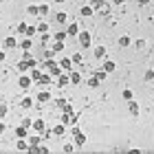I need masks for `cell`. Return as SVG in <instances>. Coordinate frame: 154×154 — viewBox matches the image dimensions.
Instances as JSON below:
<instances>
[{
  "instance_id": "3957f363",
  "label": "cell",
  "mask_w": 154,
  "mask_h": 154,
  "mask_svg": "<svg viewBox=\"0 0 154 154\" xmlns=\"http://www.w3.org/2000/svg\"><path fill=\"white\" fill-rule=\"evenodd\" d=\"M31 84H33V79H31V75H29V73H20V77H18V86L22 88L24 93L31 88Z\"/></svg>"
},
{
  "instance_id": "d6986e66",
  "label": "cell",
  "mask_w": 154,
  "mask_h": 154,
  "mask_svg": "<svg viewBox=\"0 0 154 154\" xmlns=\"http://www.w3.org/2000/svg\"><path fill=\"white\" fill-rule=\"evenodd\" d=\"M16 137L18 139H26V137H29V128H24V125L20 123L18 128H16Z\"/></svg>"
},
{
  "instance_id": "f6af8a7d",
  "label": "cell",
  "mask_w": 154,
  "mask_h": 154,
  "mask_svg": "<svg viewBox=\"0 0 154 154\" xmlns=\"http://www.w3.org/2000/svg\"><path fill=\"white\" fill-rule=\"evenodd\" d=\"M20 123H22L24 128H31V125H33V119H29V117H24V119H22V121H20Z\"/></svg>"
},
{
  "instance_id": "7402d4cb",
  "label": "cell",
  "mask_w": 154,
  "mask_h": 154,
  "mask_svg": "<svg viewBox=\"0 0 154 154\" xmlns=\"http://www.w3.org/2000/svg\"><path fill=\"white\" fill-rule=\"evenodd\" d=\"M117 44L121 46V48H128V46L132 44V40H130V35H121V38L117 40Z\"/></svg>"
},
{
  "instance_id": "7bdbcfd3",
  "label": "cell",
  "mask_w": 154,
  "mask_h": 154,
  "mask_svg": "<svg viewBox=\"0 0 154 154\" xmlns=\"http://www.w3.org/2000/svg\"><path fill=\"white\" fill-rule=\"evenodd\" d=\"M26 26H29V24H26V22H20V24H18V29H16V31L20 33V35H24V31H26Z\"/></svg>"
},
{
  "instance_id": "ab89813d",
  "label": "cell",
  "mask_w": 154,
  "mask_h": 154,
  "mask_svg": "<svg viewBox=\"0 0 154 154\" xmlns=\"http://www.w3.org/2000/svg\"><path fill=\"white\" fill-rule=\"evenodd\" d=\"M18 71H20V73H29V66H26V62H22V60L18 62Z\"/></svg>"
},
{
  "instance_id": "7a4b0ae2",
  "label": "cell",
  "mask_w": 154,
  "mask_h": 154,
  "mask_svg": "<svg viewBox=\"0 0 154 154\" xmlns=\"http://www.w3.org/2000/svg\"><path fill=\"white\" fill-rule=\"evenodd\" d=\"M90 7L95 9V13H101V16H110L112 2H110V0H95V2H90Z\"/></svg>"
},
{
  "instance_id": "ba28073f",
  "label": "cell",
  "mask_w": 154,
  "mask_h": 154,
  "mask_svg": "<svg viewBox=\"0 0 154 154\" xmlns=\"http://www.w3.org/2000/svg\"><path fill=\"white\" fill-rule=\"evenodd\" d=\"M31 128L35 130V132H40V134H42V132L46 130V123H44V119H42V117H40V119H33V125H31Z\"/></svg>"
},
{
  "instance_id": "f5cc1de1",
  "label": "cell",
  "mask_w": 154,
  "mask_h": 154,
  "mask_svg": "<svg viewBox=\"0 0 154 154\" xmlns=\"http://www.w3.org/2000/svg\"><path fill=\"white\" fill-rule=\"evenodd\" d=\"M5 130H7V123H0V134H5Z\"/></svg>"
},
{
  "instance_id": "44dd1931",
  "label": "cell",
  "mask_w": 154,
  "mask_h": 154,
  "mask_svg": "<svg viewBox=\"0 0 154 154\" xmlns=\"http://www.w3.org/2000/svg\"><path fill=\"white\" fill-rule=\"evenodd\" d=\"M79 31H82V29L77 26V22H71V24L66 26V33H68V35H75V38H77V33H79Z\"/></svg>"
},
{
  "instance_id": "5b68a950",
  "label": "cell",
  "mask_w": 154,
  "mask_h": 154,
  "mask_svg": "<svg viewBox=\"0 0 154 154\" xmlns=\"http://www.w3.org/2000/svg\"><path fill=\"white\" fill-rule=\"evenodd\" d=\"M55 84H57V88L68 86V84H71V77H68V73H66V71H64V73H60V77H55Z\"/></svg>"
},
{
  "instance_id": "4fadbf2b",
  "label": "cell",
  "mask_w": 154,
  "mask_h": 154,
  "mask_svg": "<svg viewBox=\"0 0 154 154\" xmlns=\"http://www.w3.org/2000/svg\"><path fill=\"white\" fill-rule=\"evenodd\" d=\"M128 108H130V115H132V117H139V112H141V106H139L134 99L128 101Z\"/></svg>"
},
{
  "instance_id": "4316f807",
  "label": "cell",
  "mask_w": 154,
  "mask_h": 154,
  "mask_svg": "<svg viewBox=\"0 0 154 154\" xmlns=\"http://www.w3.org/2000/svg\"><path fill=\"white\" fill-rule=\"evenodd\" d=\"M29 75H31V79H33V82H38L40 77H42V71H40V66H35V68H31V71H29Z\"/></svg>"
},
{
  "instance_id": "bcb514c9",
  "label": "cell",
  "mask_w": 154,
  "mask_h": 154,
  "mask_svg": "<svg viewBox=\"0 0 154 154\" xmlns=\"http://www.w3.org/2000/svg\"><path fill=\"white\" fill-rule=\"evenodd\" d=\"M77 123H79V112H77V115L73 112L71 115V125H77Z\"/></svg>"
},
{
  "instance_id": "b9f144b4",
  "label": "cell",
  "mask_w": 154,
  "mask_h": 154,
  "mask_svg": "<svg viewBox=\"0 0 154 154\" xmlns=\"http://www.w3.org/2000/svg\"><path fill=\"white\" fill-rule=\"evenodd\" d=\"M134 46L139 48V51H143V48L148 46V42H145V40H137V42H134Z\"/></svg>"
},
{
  "instance_id": "30bf717a",
  "label": "cell",
  "mask_w": 154,
  "mask_h": 154,
  "mask_svg": "<svg viewBox=\"0 0 154 154\" xmlns=\"http://www.w3.org/2000/svg\"><path fill=\"white\" fill-rule=\"evenodd\" d=\"M18 46L22 48V51H31V46H33V38H24V35H22V40L18 42Z\"/></svg>"
},
{
  "instance_id": "cb8c5ba5",
  "label": "cell",
  "mask_w": 154,
  "mask_h": 154,
  "mask_svg": "<svg viewBox=\"0 0 154 154\" xmlns=\"http://www.w3.org/2000/svg\"><path fill=\"white\" fill-rule=\"evenodd\" d=\"M26 141H29V145H40V143H42L40 132H35V134H31V137H26Z\"/></svg>"
},
{
  "instance_id": "f907efd6",
  "label": "cell",
  "mask_w": 154,
  "mask_h": 154,
  "mask_svg": "<svg viewBox=\"0 0 154 154\" xmlns=\"http://www.w3.org/2000/svg\"><path fill=\"white\" fill-rule=\"evenodd\" d=\"M110 2H112L115 7H121V5H125V0H110Z\"/></svg>"
},
{
  "instance_id": "836d02e7",
  "label": "cell",
  "mask_w": 154,
  "mask_h": 154,
  "mask_svg": "<svg viewBox=\"0 0 154 154\" xmlns=\"http://www.w3.org/2000/svg\"><path fill=\"white\" fill-rule=\"evenodd\" d=\"M51 48H53L55 53H62V51H64L66 46H64V42H53V46H51Z\"/></svg>"
},
{
  "instance_id": "9f6ffc18",
  "label": "cell",
  "mask_w": 154,
  "mask_h": 154,
  "mask_svg": "<svg viewBox=\"0 0 154 154\" xmlns=\"http://www.w3.org/2000/svg\"><path fill=\"white\" fill-rule=\"evenodd\" d=\"M152 9H154V0H152Z\"/></svg>"
},
{
  "instance_id": "d6a6232c",
  "label": "cell",
  "mask_w": 154,
  "mask_h": 154,
  "mask_svg": "<svg viewBox=\"0 0 154 154\" xmlns=\"http://www.w3.org/2000/svg\"><path fill=\"white\" fill-rule=\"evenodd\" d=\"M121 97H123L125 101H130V99H134V93H132L130 88H123V93H121Z\"/></svg>"
},
{
  "instance_id": "603a6c76",
  "label": "cell",
  "mask_w": 154,
  "mask_h": 154,
  "mask_svg": "<svg viewBox=\"0 0 154 154\" xmlns=\"http://www.w3.org/2000/svg\"><path fill=\"white\" fill-rule=\"evenodd\" d=\"M53 42H66V38H68V33L66 31H57V33H53Z\"/></svg>"
},
{
  "instance_id": "60d3db41",
  "label": "cell",
  "mask_w": 154,
  "mask_h": 154,
  "mask_svg": "<svg viewBox=\"0 0 154 154\" xmlns=\"http://www.w3.org/2000/svg\"><path fill=\"white\" fill-rule=\"evenodd\" d=\"M62 112H68V115H73V112H75V108H73V106H71V103H68V101H66V103H64V106H62Z\"/></svg>"
},
{
  "instance_id": "52a82bcc",
  "label": "cell",
  "mask_w": 154,
  "mask_h": 154,
  "mask_svg": "<svg viewBox=\"0 0 154 154\" xmlns=\"http://www.w3.org/2000/svg\"><path fill=\"white\" fill-rule=\"evenodd\" d=\"M93 55H95V60H106V55H108V48L103 46V44H97Z\"/></svg>"
},
{
  "instance_id": "11a10c76",
  "label": "cell",
  "mask_w": 154,
  "mask_h": 154,
  "mask_svg": "<svg viewBox=\"0 0 154 154\" xmlns=\"http://www.w3.org/2000/svg\"><path fill=\"white\" fill-rule=\"evenodd\" d=\"M86 2H88V5H90V2H95V0H86Z\"/></svg>"
},
{
  "instance_id": "8fae6325",
  "label": "cell",
  "mask_w": 154,
  "mask_h": 154,
  "mask_svg": "<svg viewBox=\"0 0 154 154\" xmlns=\"http://www.w3.org/2000/svg\"><path fill=\"white\" fill-rule=\"evenodd\" d=\"M79 16H82V18H93V16H95V9H93L90 5H84L82 9H79Z\"/></svg>"
},
{
  "instance_id": "f1b7e54d",
  "label": "cell",
  "mask_w": 154,
  "mask_h": 154,
  "mask_svg": "<svg viewBox=\"0 0 154 154\" xmlns=\"http://www.w3.org/2000/svg\"><path fill=\"white\" fill-rule=\"evenodd\" d=\"M20 106H22L24 110H29V108H33V99H31V97H26V95H24V99L20 101Z\"/></svg>"
},
{
  "instance_id": "4dcf8cb0",
  "label": "cell",
  "mask_w": 154,
  "mask_h": 154,
  "mask_svg": "<svg viewBox=\"0 0 154 154\" xmlns=\"http://www.w3.org/2000/svg\"><path fill=\"white\" fill-rule=\"evenodd\" d=\"M93 75H95V77H97V79H99V82H103V79H106V77H108V73L103 71V68H97V71H93Z\"/></svg>"
},
{
  "instance_id": "e0dca14e",
  "label": "cell",
  "mask_w": 154,
  "mask_h": 154,
  "mask_svg": "<svg viewBox=\"0 0 154 154\" xmlns=\"http://www.w3.org/2000/svg\"><path fill=\"white\" fill-rule=\"evenodd\" d=\"M68 77H71V84H82V73L79 71H68Z\"/></svg>"
},
{
  "instance_id": "816d5d0a",
  "label": "cell",
  "mask_w": 154,
  "mask_h": 154,
  "mask_svg": "<svg viewBox=\"0 0 154 154\" xmlns=\"http://www.w3.org/2000/svg\"><path fill=\"white\" fill-rule=\"evenodd\" d=\"M5 60H7V53H5V51H0V64H2Z\"/></svg>"
},
{
  "instance_id": "8d00e7d4",
  "label": "cell",
  "mask_w": 154,
  "mask_h": 154,
  "mask_svg": "<svg viewBox=\"0 0 154 154\" xmlns=\"http://www.w3.org/2000/svg\"><path fill=\"white\" fill-rule=\"evenodd\" d=\"M7 115H9V106H7V103H0V119H5Z\"/></svg>"
},
{
  "instance_id": "8992f818",
  "label": "cell",
  "mask_w": 154,
  "mask_h": 154,
  "mask_svg": "<svg viewBox=\"0 0 154 154\" xmlns=\"http://www.w3.org/2000/svg\"><path fill=\"white\" fill-rule=\"evenodd\" d=\"M48 101H51V90H48V88H42L40 93H38V103L42 106V103H48Z\"/></svg>"
},
{
  "instance_id": "d590c367",
  "label": "cell",
  "mask_w": 154,
  "mask_h": 154,
  "mask_svg": "<svg viewBox=\"0 0 154 154\" xmlns=\"http://www.w3.org/2000/svg\"><path fill=\"white\" fill-rule=\"evenodd\" d=\"M75 148H77L75 143H64V148H62V150H64L66 154H73V152H75Z\"/></svg>"
},
{
  "instance_id": "d4e9b609",
  "label": "cell",
  "mask_w": 154,
  "mask_h": 154,
  "mask_svg": "<svg viewBox=\"0 0 154 154\" xmlns=\"http://www.w3.org/2000/svg\"><path fill=\"white\" fill-rule=\"evenodd\" d=\"M35 26H38V33H40V35H42V33H48V22H46V20H40Z\"/></svg>"
},
{
  "instance_id": "ee69618b",
  "label": "cell",
  "mask_w": 154,
  "mask_h": 154,
  "mask_svg": "<svg viewBox=\"0 0 154 154\" xmlns=\"http://www.w3.org/2000/svg\"><path fill=\"white\" fill-rule=\"evenodd\" d=\"M145 82H154V68L145 71Z\"/></svg>"
},
{
  "instance_id": "e575fe53",
  "label": "cell",
  "mask_w": 154,
  "mask_h": 154,
  "mask_svg": "<svg viewBox=\"0 0 154 154\" xmlns=\"http://www.w3.org/2000/svg\"><path fill=\"white\" fill-rule=\"evenodd\" d=\"M26 13H29V16H40L38 5H29V7H26Z\"/></svg>"
},
{
  "instance_id": "f35d334b",
  "label": "cell",
  "mask_w": 154,
  "mask_h": 154,
  "mask_svg": "<svg viewBox=\"0 0 154 154\" xmlns=\"http://www.w3.org/2000/svg\"><path fill=\"white\" fill-rule=\"evenodd\" d=\"M60 123H64V125L71 123V115H68V112H62V115H60Z\"/></svg>"
},
{
  "instance_id": "db71d44e",
  "label": "cell",
  "mask_w": 154,
  "mask_h": 154,
  "mask_svg": "<svg viewBox=\"0 0 154 154\" xmlns=\"http://www.w3.org/2000/svg\"><path fill=\"white\" fill-rule=\"evenodd\" d=\"M55 2H57V5H62V2H66V0H55Z\"/></svg>"
},
{
  "instance_id": "1f68e13d",
  "label": "cell",
  "mask_w": 154,
  "mask_h": 154,
  "mask_svg": "<svg viewBox=\"0 0 154 154\" xmlns=\"http://www.w3.org/2000/svg\"><path fill=\"white\" fill-rule=\"evenodd\" d=\"M55 55H57V53H55L53 48H46V51L42 53V60H55Z\"/></svg>"
},
{
  "instance_id": "5bb4252c",
  "label": "cell",
  "mask_w": 154,
  "mask_h": 154,
  "mask_svg": "<svg viewBox=\"0 0 154 154\" xmlns=\"http://www.w3.org/2000/svg\"><path fill=\"white\" fill-rule=\"evenodd\" d=\"M51 82H53V75L51 73H42V77L38 79L40 86H51Z\"/></svg>"
},
{
  "instance_id": "c3c4849f",
  "label": "cell",
  "mask_w": 154,
  "mask_h": 154,
  "mask_svg": "<svg viewBox=\"0 0 154 154\" xmlns=\"http://www.w3.org/2000/svg\"><path fill=\"white\" fill-rule=\"evenodd\" d=\"M40 40H42V44H46V42L51 40V35H48V33H42V35H40Z\"/></svg>"
},
{
  "instance_id": "7dc6e473",
  "label": "cell",
  "mask_w": 154,
  "mask_h": 154,
  "mask_svg": "<svg viewBox=\"0 0 154 154\" xmlns=\"http://www.w3.org/2000/svg\"><path fill=\"white\" fill-rule=\"evenodd\" d=\"M38 154H48V148H46V145H38Z\"/></svg>"
},
{
  "instance_id": "277c9868",
  "label": "cell",
  "mask_w": 154,
  "mask_h": 154,
  "mask_svg": "<svg viewBox=\"0 0 154 154\" xmlns=\"http://www.w3.org/2000/svg\"><path fill=\"white\" fill-rule=\"evenodd\" d=\"M77 42H79L82 48H88L90 44H93V38H90L88 31H79V33H77Z\"/></svg>"
},
{
  "instance_id": "7c38bea8",
  "label": "cell",
  "mask_w": 154,
  "mask_h": 154,
  "mask_svg": "<svg viewBox=\"0 0 154 154\" xmlns=\"http://www.w3.org/2000/svg\"><path fill=\"white\" fill-rule=\"evenodd\" d=\"M57 62H60L62 71H66V73H68V71H73V62H71V57H60Z\"/></svg>"
},
{
  "instance_id": "9c48e42d",
  "label": "cell",
  "mask_w": 154,
  "mask_h": 154,
  "mask_svg": "<svg viewBox=\"0 0 154 154\" xmlns=\"http://www.w3.org/2000/svg\"><path fill=\"white\" fill-rule=\"evenodd\" d=\"M16 46H18L16 35H7L5 38V51H11V48H16Z\"/></svg>"
},
{
  "instance_id": "6da1fadb",
  "label": "cell",
  "mask_w": 154,
  "mask_h": 154,
  "mask_svg": "<svg viewBox=\"0 0 154 154\" xmlns=\"http://www.w3.org/2000/svg\"><path fill=\"white\" fill-rule=\"evenodd\" d=\"M40 68L42 71H48L53 77H60V73H64L62 66H60V62H55V60H40Z\"/></svg>"
},
{
  "instance_id": "ac0fdd59",
  "label": "cell",
  "mask_w": 154,
  "mask_h": 154,
  "mask_svg": "<svg viewBox=\"0 0 154 154\" xmlns=\"http://www.w3.org/2000/svg\"><path fill=\"white\" fill-rule=\"evenodd\" d=\"M16 150H18V152H29V141H26V139H18Z\"/></svg>"
},
{
  "instance_id": "2e32d148",
  "label": "cell",
  "mask_w": 154,
  "mask_h": 154,
  "mask_svg": "<svg viewBox=\"0 0 154 154\" xmlns=\"http://www.w3.org/2000/svg\"><path fill=\"white\" fill-rule=\"evenodd\" d=\"M103 71H106L108 75H112V73L117 71V64H115L112 60H106V62H103Z\"/></svg>"
},
{
  "instance_id": "ffe728a7",
  "label": "cell",
  "mask_w": 154,
  "mask_h": 154,
  "mask_svg": "<svg viewBox=\"0 0 154 154\" xmlns=\"http://www.w3.org/2000/svg\"><path fill=\"white\" fill-rule=\"evenodd\" d=\"M38 11H40V18H46L48 13H51V7L46 2H42V5H38Z\"/></svg>"
},
{
  "instance_id": "484cf974",
  "label": "cell",
  "mask_w": 154,
  "mask_h": 154,
  "mask_svg": "<svg viewBox=\"0 0 154 154\" xmlns=\"http://www.w3.org/2000/svg\"><path fill=\"white\" fill-rule=\"evenodd\" d=\"M53 134H57V137H64V134H66V125H64V123H57V125L53 128Z\"/></svg>"
},
{
  "instance_id": "83f0119b",
  "label": "cell",
  "mask_w": 154,
  "mask_h": 154,
  "mask_svg": "<svg viewBox=\"0 0 154 154\" xmlns=\"http://www.w3.org/2000/svg\"><path fill=\"white\" fill-rule=\"evenodd\" d=\"M33 35H38V26L29 24V26H26V31H24V38H33Z\"/></svg>"
},
{
  "instance_id": "74e56055",
  "label": "cell",
  "mask_w": 154,
  "mask_h": 154,
  "mask_svg": "<svg viewBox=\"0 0 154 154\" xmlns=\"http://www.w3.org/2000/svg\"><path fill=\"white\" fill-rule=\"evenodd\" d=\"M99 84H101V82L97 79L95 75H93V77H90V79H88V86H90V88H99Z\"/></svg>"
},
{
  "instance_id": "9a60e30c",
  "label": "cell",
  "mask_w": 154,
  "mask_h": 154,
  "mask_svg": "<svg viewBox=\"0 0 154 154\" xmlns=\"http://www.w3.org/2000/svg\"><path fill=\"white\" fill-rule=\"evenodd\" d=\"M55 22H57V24H66L68 22V13L66 11H57V13H55Z\"/></svg>"
},
{
  "instance_id": "f546056e",
  "label": "cell",
  "mask_w": 154,
  "mask_h": 154,
  "mask_svg": "<svg viewBox=\"0 0 154 154\" xmlns=\"http://www.w3.org/2000/svg\"><path fill=\"white\" fill-rule=\"evenodd\" d=\"M71 62H73V64H77V66L84 64V55H82V53H73V55H71Z\"/></svg>"
},
{
  "instance_id": "681fc988",
  "label": "cell",
  "mask_w": 154,
  "mask_h": 154,
  "mask_svg": "<svg viewBox=\"0 0 154 154\" xmlns=\"http://www.w3.org/2000/svg\"><path fill=\"white\" fill-rule=\"evenodd\" d=\"M139 2V7H148V5H152V0H137Z\"/></svg>"
}]
</instances>
